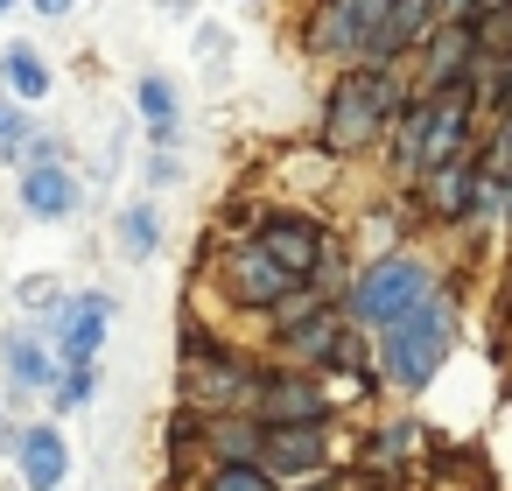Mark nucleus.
<instances>
[{
  "label": "nucleus",
  "instance_id": "1",
  "mask_svg": "<svg viewBox=\"0 0 512 491\" xmlns=\"http://www.w3.org/2000/svg\"><path fill=\"white\" fill-rule=\"evenodd\" d=\"M407 85H400V71H379V64H344L337 78H330V92H323V148L330 155H358V148H379V141H393V127H400V113H407Z\"/></svg>",
  "mask_w": 512,
  "mask_h": 491
},
{
  "label": "nucleus",
  "instance_id": "2",
  "mask_svg": "<svg viewBox=\"0 0 512 491\" xmlns=\"http://www.w3.org/2000/svg\"><path fill=\"white\" fill-rule=\"evenodd\" d=\"M456 337H463V309H456V295L442 288L435 302H421L414 316H400L393 330H379V337H372L379 386H393V393H428V386H435V372L449 365Z\"/></svg>",
  "mask_w": 512,
  "mask_h": 491
},
{
  "label": "nucleus",
  "instance_id": "3",
  "mask_svg": "<svg viewBox=\"0 0 512 491\" xmlns=\"http://www.w3.org/2000/svg\"><path fill=\"white\" fill-rule=\"evenodd\" d=\"M260 379H267V365L239 358L204 323H183V365H176V400L183 407H197V414H260Z\"/></svg>",
  "mask_w": 512,
  "mask_h": 491
},
{
  "label": "nucleus",
  "instance_id": "4",
  "mask_svg": "<svg viewBox=\"0 0 512 491\" xmlns=\"http://www.w3.org/2000/svg\"><path fill=\"white\" fill-rule=\"evenodd\" d=\"M442 288H449V281L435 274V260L393 246V253H379V260L358 267V281H351V295H344V316H351L365 337H379V330H393L400 316H414L421 302H435Z\"/></svg>",
  "mask_w": 512,
  "mask_h": 491
},
{
  "label": "nucleus",
  "instance_id": "5",
  "mask_svg": "<svg viewBox=\"0 0 512 491\" xmlns=\"http://www.w3.org/2000/svg\"><path fill=\"white\" fill-rule=\"evenodd\" d=\"M218 288H225V302L232 309H246V316H274L302 281L260 246V239H232L225 246V260H218Z\"/></svg>",
  "mask_w": 512,
  "mask_h": 491
},
{
  "label": "nucleus",
  "instance_id": "6",
  "mask_svg": "<svg viewBox=\"0 0 512 491\" xmlns=\"http://www.w3.org/2000/svg\"><path fill=\"white\" fill-rule=\"evenodd\" d=\"M260 421L267 428H330L337 421V393H330L323 372L274 358L267 379H260Z\"/></svg>",
  "mask_w": 512,
  "mask_h": 491
},
{
  "label": "nucleus",
  "instance_id": "7",
  "mask_svg": "<svg viewBox=\"0 0 512 491\" xmlns=\"http://www.w3.org/2000/svg\"><path fill=\"white\" fill-rule=\"evenodd\" d=\"M414 211L428 218V225H449V232H477L484 225V169H477V148L463 155V162H449V169H435V176H421L414 190Z\"/></svg>",
  "mask_w": 512,
  "mask_h": 491
},
{
  "label": "nucleus",
  "instance_id": "8",
  "mask_svg": "<svg viewBox=\"0 0 512 491\" xmlns=\"http://www.w3.org/2000/svg\"><path fill=\"white\" fill-rule=\"evenodd\" d=\"M260 246L295 274V281H316L323 274V260H330V225L323 218H309V211H267V225H260Z\"/></svg>",
  "mask_w": 512,
  "mask_h": 491
},
{
  "label": "nucleus",
  "instance_id": "9",
  "mask_svg": "<svg viewBox=\"0 0 512 491\" xmlns=\"http://www.w3.org/2000/svg\"><path fill=\"white\" fill-rule=\"evenodd\" d=\"M0 372H8L15 393H57L64 386V358H57L43 323H8L0 330Z\"/></svg>",
  "mask_w": 512,
  "mask_h": 491
},
{
  "label": "nucleus",
  "instance_id": "10",
  "mask_svg": "<svg viewBox=\"0 0 512 491\" xmlns=\"http://www.w3.org/2000/svg\"><path fill=\"white\" fill-rule=\"evenodd\" d=\"M113 316H120V302H113L106 288H78V295H71V309H64V323H50L57 358H64V365H99Z\"/></svg>",
  "mask_w": 512,
  "mask_h": 491
},
{
  "label": "nucleus",
  "instance_id": "11",
  "mask_svg": "<svg viewBox=\"0 0 512 491\" xmlns=\"http://www.w3.org/2000/svg\"><path fill=\"white\" fill-rule=\"evenodd\" d=\"M15 204H22L36 225H64V218H78V204H85V176H78L71 162L15 169Z\"/></svg>",
  "mask_w": 512,
  "mask_h": 491
},
{
  "label": "nucleus",
  "instance_id": "12",
  "mask_svg": "<svg viewBox=\"0 0 512 491\" xmlns=\"http://www.w3.org/2000/svg\"><path fill=\"white\" fill-rule=\"evenodd\" d=\"M260 463L288 484V491H302V484H316V477H330V428H267V449H260Z\"/></svg>",
  "mask_w": 512,
  "mask_h": 491
},
{
  "label": "nucleus",
  "instance_id": "13",
  "mask_svg": "<svg viewBox=\"0 0 512 491\" xmlns=\"http://www.w3.org/2000/svg\"><path fill=\"white\" fill-rule=\"evenodd\" d=\"M15 477H22V491H64V484H71V442H64V428H57V414L22 428Z\"/></svg>",
  "mask_w": 512,
  "mask_h": 491
},
{
  "label": "nucleus",
  "instance_id": "14",
  "mask_svg": "<svg viewBox=\"0 0 512 491\" xmlns=\"http://www.w3.org/2000/svg\"><path fill=\"white\" fill-rule=\"evenodd\" d=\"M134 120H141L148 148H183V92H176V78L141 71L134 78Z\"/></svg>",
  "mask_w": 512,
  "mask_h": 491
},
{
  "label": "nucleus",
  "instance_id": "15",
  "mask_svg": "<svg viewBox=\"0 0 512 491\" xmlns=\"http://www.w3.org/2000/svg\"><path fill=\"white\" fill-rule=\"evenodd\" d=\"M260 449H267V421L260 414H204V435H197L204 470L211 463H260Z\"/></svg>",
  "mask_w": 512,
  "mask_h": 491
},
{
  "label": "nucleus",
  "instance_id": "16",
  "mask_svg": "<svg viewBox=\"0 0 512 491\" xmlns=\"http://www.w3.org/2000/svg\"><path fill=\"white\" fill-rule=\"evenodd\" d=\"M0 92L22 99V106H50V92H57L50 57L36 43H8V50H0Z\"/></svg>",
  "mask_w": 512,
  "mask_h": 491
},
{
  "label": "nucleus",
  "instance_id": "17",
  "mask_svg": "<svg viewBox=\"0 0 512 491\" xmlns=\"http://www.w3.org/2000/svg\"><path fill=\"white\" fill-rule=\"evenodd\" d=\"M113 232H120V253H127L134 267L162 260V197H134V204L113 218Z\"/></svg>",
  "mask_w": 512,
  "mask_h": 491
},
{
  "label": "nucleus",
  "instance_id": "18",
  "mask_svg": "<svg viewBox=\"0 0 512 491\" xmlns=\"http://www.w3.org/2000/svg\"><path fill=\"white\" fill-rule=\"evenodd\" d=\"M15 309H22V323H64V309H71V288L57 281V274H22L15 281Z\"/></svg>",
  "mask_w": 512,
  "mask_h": 491
},
{
  "label": "nucleus",
  "instance_id": "19",
  "mask_svg": "<svg viewBox=\"0 0 512 491\" xmlns=\"http://www.w3.org/2000/svg\"><path fill=\"white\" fill-rule=\"evenodd\" d=\"M414 449H421V428H414L407 414H400V421H386V428L365 442V456H372V470H379V477L407 470V463H414Z\"/></svg>",
  "mask_w": 512,
  "mask_h": 491
},
{
  "label": "nucleus",
  "instance_id": "20",
  "mask_svg": "<svg viewBox=\"0 0 512 491\" xmlns=\"http://www.w3.org/2000/svg\"><path fill=\"white\" fill-rule=\"evenodd\" d=\"M190 57L204 64L211 85H225L232 78V29L225 22H190Z\"/></svg>",
  "mask_w": 512,
  "mask_h": 491
},
{
  "label": "nucleus",
  "instance_id": "21",
  "mask_svg": "<svg viewBox=\"0 0 512 491\" xmlns=\"http://www.w3.org/2000/svg\"><path fill=\"white\" fill-rule=\"evenodd\" d=\"M204 491H288L267 463H211L204 470Z\"/></svg>",
  "mask_w": 512,
  "mask_h": 491
},
{
  "label": "nucleus",
  "instance_id": "22",
  "mask_svg": "<svg viewBox=\"0 0 512 491\" xmlns=\"http://www.w3.org/2000/svg\"><path fill=\"white\" fill-rule=\"evenodd\" d=\"M99 400V365H64V386L50 393V414L64 421V414H85Z\"/></svg>",
  "mask_w": 512,
  "mask_h": 491
},
{
  "label": "nucleus",
  "instance_id": "23",
  "mask_svg": "<svg viewBox=\"0 0 512 491\" xmlns=\"http://www.w3.org/2000/svg\"><path fill=\"white\" fill-rule=\"evenodd\" d=\"M141 183H148V197L183 190V148H141Z\"/></svg>",
  "mask_w": 512,
  "mask_h": 491
},
{
  "label": "nucleus",
  "instance_id": "24",
  "mask_svg": "<svg viewBox=\"0 0 512 491\" xmlns=\"http://www.w3.org/2000/svg\"><path fill=\"white\" fill-rule=\"evenodd\" d=\"M43 162H71V141L64 134H50V127H36L8 162H0V169H43Z\"/></svg>",
  "mask_w": 512,
  "mask_h": 491
},
{
  "label": "nucleus",
  "instance_id": "25",
  "mask_svg": "<svg viewBox=\"0 0 512 491\" xmlns=\"http://www.w3.org/2000/svg\"><path fill=\"white\" fill-rule=\"evenodd\" d=\"M323 302H337V295H323V288H309V281H302V288H295V295H288V302L267 316V330H274V337H288V330H295V323H309Z\"/></svg>",
  "mask_w": 512,
  "mask_h": 491
},
{
  "label": "nucleus",
  "instance_id": "26",
  "mask_svg": "<svg viewBox=\"0 0 512 491\" xmlns=\"http://www.w3.org/2000/svg\"><path fill=\"white\" fill-rule=\"evenodd\" d=\"M29 134H36V120H29V106H22V99H8V92H0V162H8V155H15V148H22Z\"/></svg>",
  "mask_w": 512,
  "mask_h": 491
},
{
  "label": "nucleus",
  "instance_id": "27",
  "mask_svg": "<svg viewBox=\"0 0 512 491\" xmlns=\"http://www.w3.org/2000/svg\"><path fill=\"white\" fill-rule=\"evenodd\" d=\"M484 106H491L498 120H512V43L498 50V71H491V85H484Z\"/></svg>",
  "mask_w": 512,
  "mask_h": 491
},
{
  "label": "nucleus",
  "instance_id": "28",
  "mask_svg": "<svg viewBox=\"0 0 512 491\" xmlns=\"http://www.w3.org/2000/svg\"><path fill=\"white\" fill-rule=\"evenodd\" d=\"M169 22H204V0H155Z\"/></svg>",
  "mask_w": 512,
  "mask_h": 491
},
{
  "label": "nucleus",
  "instance_id": "29",
  "mask_svg": "<svg viewBox=\"0 0 512 491\" xmlns=\"http://www.w3.org/2000/svg\"><path fill=\"white\" fill-rule=\"evenodd\" d=\"M22 428H29V421H22ZM22 428L8 421V407H0V456H8V463H15V449H22Z\"/></svg>",
  "mask_w": 512,
  "mask_h": 491
},
{
  "label": "nucleus",
  "instance_id": "30",
  "mask_svg": "<svg viewBox=\"0 0 512 491\" xmlns=\"http://www.w3.org/2000/svg\"><path fill=\"white\" fill-rule=\"evenodd\" d=\"M78 8V0H29V15H43V22H64Z\"/></svg>",
  "mask_w": 512,
  "mask_h": 491
},
{
  "label": "nucleus",
  "instance_id": "31",
  "mask_svg": "<svg viewBox=\"0 0 512 491\" xmlns=\"http://www.w3.org/2000/svg\"><path fill=\"white\" fill-rule=\"evenodd\" d=\"M484 0H442V22H477Z\"/></svg>",
  "mask_w": 512,
  "mask_h": 491
},
{
  "label": "nucleus",
  "instance_id": "32",
  "mask_svg": "<svg viewBox=\"0 0 512 491\" xmlns=\"http://www.w3.org/2000/svg\"><path fill=\"white\" fill-rule=\"evenodd\" d=\"M358 491H400V484H393V477H379V470H372V477H365V484H358Z\"/></svg>",
  "mask_w": 512,
  "mask_h": 491
},
{
  "label": "nucleus",
  "instance_id": "33",
  "mask_svg": "<svg viewBox=\"0 0 512 491\" xmlns=\"http://www.w3.org/2000/svg\"><path fill=\"white\" fill-rule=\"evenodd\" d=\"M15 8H29V0H0V22H8V15H15Z\"/></svg>",
  "mask_w": 512,
  "mask_h": 491
},
{
  "label": "nucleus",
  "instance_id": "34",
  "mask_svg": "<svg viewBox=\"0 0 512 491\" xmlns=\"http://www.w3.org/2000/svg\"><path fill=\"white\" fill-rule=\"evenodd\" d=\"M505 225H512V197H505Z\"/></svg>",
  "mask_w": 512,
  "mask_h": 491
}]
</instances>
